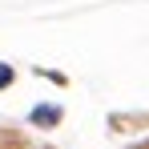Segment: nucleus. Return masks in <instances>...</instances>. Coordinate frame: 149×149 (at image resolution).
I'll return each instance as SVG.
<instances>
[{"label": "nucleus", "mask_w": 149, "mask_h": 149, "mask_svg": "<svg viewBox=\"0 0 149 149\" xmlns=\"http://www.w3.org/2000/svg\"><path fill=\"white\" fill-rule=\"evenodd\" d=\"M56 117H61L56 109H36V113H32V121H56Z\"/></svg>", "instance_id": "nucleus-1"}]
</instances>
